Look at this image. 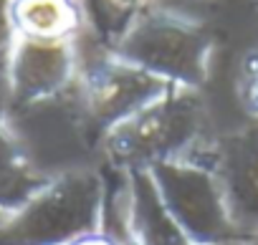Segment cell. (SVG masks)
Listing matches in <instances>:
<instances>
[{
	"instance_id": "cell-1",
	"label": "cell",
	"mask_w": 258,
	"mask_h": 245,
	"mask_svg": "<svg viewBox=\"0 0 258 245\" xmlns=\"http://www.w3.org/2000/svg\"><path fill=\"white\" fill-rule=\"evenodd\" d=\"M104 207L106 182L99 170H58L0 225V245H69L101 230Z\"/></svg>"
},
{
	"instance_id": "cell-2",
	"label": "cell",
	"mask_w": 258,
	"mask_h": 245,
	"mask_svg": "<svg viewBox=\"0 0 258 245\" xmlns=\"http://www.w3.org/2000/svg\"><path fill=\"white\" fill-rule=\"evenodd\" d=\"M208 139V109L198 89L170 86L145 109L106 132L104 152L121 167H152L155 162L190 157Z\"/></svg>"
},
{
	"instance_id": "cell-3",
	"label": "cell",
	"mask_w": 258,
	"mask_h": 245,
	"mask_svg": "<svg viewBox=\"0 0 258 245\" xmlns=\"http://www.w3.org/2000/svg\"><path fill=\"white\" fill-rule=\"evenodd\" d=\"M215 43L203 26L172 11H150L129 21L111 53L170 86L200 89L210 76Z\"/></svg>"
},
{
	"instance_id": "cell-4",
	"label": "cell",
	"mask_w": 258,
	"mask_h": 245,
	"mask_svg": "<svg viewBox=\"0 0 258 245\" xmlns=\"http://www.w3.org/2000/svg\"><path fill=\"white\" fill-rule=\"evenodd\" d=\"M147 170L165 207L195 245H225L245 237L233 220L220 180L210 167L180 157L155 162Z\"/></svg>"
},
{
	"instance_id": "cell-5",
	"label": "cell",
	"mask_w": 258,
	"mask_h": 245,
	"mask_svg": "<svg viewBox=\"0 0 258 245\" xmlns=\"http://www.w3.org/2000/svg\"><path fill=\"white\" fill-rule=\"evenodd\" d=\"M76 38L16 36L6 56L8 94L18 106H38L63 96L79 81Z\"/></svg>"
},
{
	"instance_id": "cell-6",
	"label": "cell",
	"mask_w": 258,
	"mask_h": 245,
	"mask_svg": "<svg viewBox=\"0 0 258 245\" xmlns=\"http://www.w3.org/2000/svg\"><path fill=\"white\" fill-rule=\"evenodd\" d=\"M79 81L81 111L91 121V127L104 137L109 129L121 124L124 119L137 114L170 89L167 81L116 58L114 53L84 71Z\"/></svg>"
},
{
	"instance_id": "cell-7",
	"label": "cell",
	"mask_w": 258,
	"mask_h": 245,
	"mask_svg": "<svg viewBox=\"0 0 258 245\" xmlns=\"http://www.w3.org/2000/svg\"><path fill=\"white\" fill-rule=\"evenodd\" d=\"M190 159L215 172L240 232H258V127L240 129L223 139H205Z\"/></svg>"
},
{
	"instance_id": "cell-8",
	"label": "cell",
	"mask_w": 258,
	"mask_h": 245,
	"mask_svg": "<svg viewBox=\"0 0 258 245\" xmlns=\"http://www.w3.org/2000/svg\"><path fill=\"white\" fill-rule=\"evenodd\" d=\"M124 172V227L135 245H195L165 207L150 170L129 167Z\"/></svg>"
},
{
	"instance_id": "cell-9",
	"label": "cell",
	"mask_w": 258,
	"mask_h": 245,
	"mask_svg": "<svg viewBox=\"0 0 258 245\" xmlns=\"http://www.w3.org/2000/svg\"><path fill=\"white\" fill-rule=\"evenodd\" d=\"M51 175L38 167L23 137L0 111V225H3Z\"/></svg>"
},
{
	"instance_id": "cell-10",
	"label": "cell",
	"mask_w": 258,
	"mask_h": 245,
	"mask_svg": "<svg viewBox=\"0 0 258 245\" xmlns=\"http://www.w3.org/2000/svg\"><path fill=\"white\" fill-rule=\"evenodd\" d=\"M13 21L21 36L76 38L84 23L81 0H13Z\"/></svg>"
},
{
	"instance_id": "cell-11",
	"label": "cell",
	"mask_w": 258,
	"mask_h": 245,
	"mask_svg": "<svg viewBox=\"0 0 258 245\" xmlns=\"http://www.w3.org/2000/svg\"><path fill=\"white\" fill-rule=\"evenodd\" d=\"M16 21H13V0H0V61L6 63V56L16 41Z\"/></svg>"
},
{
	"instance_id": "cell-12",
	"label": "cell",
	"mask_w": 258,
	"mask_h": 245,
	"mask_svg": "<svg viewBox=\"0 0 258 245\" xmlns=\"http://www.w3.org/2000/svg\"><path fill=\"white\" fill-rule=\"evenodd\" d=\"M243 99L258 114V51H253L243 68Z\"/></svg>"
},
{
	"instance_id": "cell-13",
	"label": "cell",
	"mask_w": 258,
	"mask_h": 245,
	"mask_svg": "<svg viewBox=\"0 0 258 245\" xmlns=\"http://www.w3.org/2000/svg\"><path fill=\"white\" fill-rule=\"evenodd\" d=\"M69 245H126V242H121L119 235H114V232L96 230V232H89V235H84V237H79Z\"/></svg>"
},
{
	"instance_id": "cell-14",
	"label": "cell",
	"mask_w": 258,
	"mask_h": 245,
	"mask_svg": "<svg viewBox=\"0 0 258 245\" xmlns=\"http://www.w3.org/2000/svg\"><path fill=\"white\" fill-rule=\"evenodd\" d=\"M114 6H140L142 0H111Z\"/></svg>"
},
{
	"instance_id": "cell-15",
	"label": "cell",
	"mask_w": 258,
	"mask_h": 245,
	"mask_svg": "<svg viewBox=\"0 0 258 245\" xmlns=\"http://www.w3.org/2000/svg\"><path fill=\"white\" fill-rule=\"evenodd\" d=\"M243 245H258V232H255V235H248V237H243Z\"/></svg>"
},
{
	"instance_id": "cell-16",
	"label": "cell",
	"mask_w": 258,
	"mask_h": 245,
	"mask_svg": "<svg viewBox=\"0 0 258 245\" xmlns=\"http://www.w3.org/2000/svg\"><path fill=\"white\" fill-rule=\"evenodd\" d=\"M126 245H135V242H129V240H126Z\"/></svg>"
}]
</instances>
